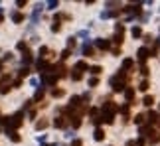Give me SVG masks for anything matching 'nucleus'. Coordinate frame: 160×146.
Segmentation results:
<instances>
[{
	"label": "nucleus",
	"mask_w": 160,
	"mask_h": 146,
	"mask_svg": "<svg viewBox=\"0 0 160 146\" xmlns=\"http://www.w3.org/2000/svg\"><path fill=\"white\" fill-rule=\"evenodd\" d=\"M111 85H113L115 91H122V89H125V85H122V81L119 79V77H113V79H111Z\"/></svg>",
	"instance_id": "obj_1"
},
{
	"label": "nucleus",
	"mask_w": 160,
	"mask_h": 146,
	"mask_svg": "<svg viewBox=\"0 0 160 146\" xmlns=\"http://www.w3.org/2000/svg\"><path fill=\"white\" fill-rule=\"evenodd\" d=\"M146 57H148V49H146V47H140V49H138V59L144 61Z\"/></svg>",
	"instance_id": "obj_2"
},
{
	"label": "nucleus",
	"mask_w": 160,
	"mask_h": 146,
	"mask_svg": "<svg viewBox=\"0 0 160 146\" xmlns=\"http://www.w3.org/2000/svg\"><path fill=\"white\" fill-rule=\"evenodd\" d=\"M95 46L101 47V49H109V42H107V40H97V42H95Z\"/></svg>",
	"instance_id": "obj_3"
},
{
	"label": "nucleus",
	"mask_w": 160,
	"mask_h": 146,
	"mask_svg": "<svg viewBox=\"0 0 160 146\" xmlns=\"http://www.w3.org/2000/svg\"><path fill=\"white\" fill-rule=\"evenodd\" d=\"M44 81H46L47 85H56L57 77H56V75H46V77H44Z\"/></svg>",
	"instance_id": "obj_4"
},
{
	"label": "nucleus",
	"mask_w": 160,
	"mask_h": 146,
	"mask_svg": "<svg viewBox=\"0 0 160 146\" xmlns=\"http://www.w3.org/2000/svg\"><path fill=\"white\" fill-rule=\"evenodd\" d=\"M36 65H38V69H52V67H50V63L44 61V59H40V61L36 63Z\"/></svg>",
	"instance_id": "obj_5"
},
{
	"label": "nucleus",
	"mask_w": 160,
	"mask_h": 146,
	"mask_svg": "<svg viewBox=\"0 0 160 146\" xmlns=\"http://www.w3.org/2000/svg\"><path fill=\"white\" fill-rule=\"evenodd\" d=\"M105 138V132L101 130V128H97V130H95V140H103Z\"/></svg>",
	"instance_id": "obj_6"
},
{
	"label": "nucleus",
	"mask_w": 160,
	"mask_h": 146,
	"mask_svg": "<svg viewBox=\"0 0 160 146\" xmlns=\"http://www.w3.org/2000/svg\"><path fill=\"white\" fill-rule=\"evenodd\" d=\"M12 20H14L16 24H20L24 20V14H20V12H16V14H12Z\"/></svg>",
	"instance_id": "obj_7"
},
{
	"label": "nucleus",
	"mask_w": 160,
	"mask_h": 146,
	"mask_svg": "<svg viewBox=\"0 0 160 146\" xmlns=\"http://www.w3.org/2000/svg\"><path fill=\"white\" fill-rule=\"evenodd\" d=\"M8 136H10V140H12V142H20V136L16 134L14 130H12V132H8Z\"/></svg>",
	"instance_id": "obj_8"
},
{
	"label": "nucleus",
	"mask_w": 160,
	"mask_h": 146,
	"mask_svg": "<svg viewBox=\"0 0 160 146\" xmlns=\"http://www.w3.org/2000/svg\"><path fill=\"white\" fill-rule=\"evenodd\" d=\"M40 10H42L40 6H38L36 10H34V14H32V22H36V20H38V16H40Z\"/></svg>",
	"instance_id": "obj_9"
},
{
	"label": "nucleus",
	"mask_w": 160,
	"mask_h": 146,
	"mask_svg": "<svg viewBox=\"0 0 160 146\" xmlns=\"http://www.w3.org/2000/svg\"><path fill=\"white\" fill-rule=\"evenodd\" d=\"M125 97H127V99L131 101L132 97H134V91H132V89H127V91H125Z\"/></svg>",
	"instance_id": "obj_10"
},
{
	"label": "nucleus",
	"mask_w": 160,
	"mask_h": 146,
	"mask_svg": "<svg viewBox=\"0 0 160 146\" xmlns=\"http://www.w3.org/2000/svg\"><path fill=\"white\" fill-rule=\"evenodd\" d=\"M91 73H93V75H99V73H101V67L99 65H93V67H91Z\"/></svg>",
	"instance_id": "obj_11"
},
{
	"label": "nucleus",
	"mask_w": 160,
	"mask_h": 146,
	"mask_svg": "<svg viewBox=\"0 0 160 146\" xmlns=\"http://www.w3.org/2000/svg\"><path fill=\"white\" fill-rule=\"evenodd\" d=\"M71 79H73V81H79L81 79V73H79V71H73V73H71Z\"/></svg>",
	"instance_id": "obj_12"
},
{
	"label": "nucleus",
	"mask_w": 160,
	"mask_h": 146,
	"mask_svg": "<svg viewBox=\"0 0 160 146\" xmlns=\"http://www.w3.org/2000/svg\"><path fill=\"white\" fill-rule=\"evenodd\" d=\"M52 95H53V97H63V91H61V89H53Z\"/></svg>",
	"instance_id": "obj_13"
},
{
	"label": "nucleus",
	"mask_w": 160,
	"mask_h": 146,
	"mask_svg": "<svg viewBox=\"0 0 160 146\" xmlns=\"http://www.w3.org/2000/svg\"><path fill=\"white\" fill-rule=\"evenodd\" d=\"M52 32H59V24H57V20H53V24H52Z\"/></svg>",
	"instance_id": "obj_14"
},
{
	"label": "nucleus",
	"mask_w": 160,
	"mask_h": 146,
	"mask_svg": "<svg viewBox=\"0 0 160 146\" xmlns=\"http://www.w3.org/2000/svg\"><path fill=\"white\" fill-rule=\"evenodd\" d=\"M53 124H56L57 128H61V127H63V124H65V121H63V118H57V121H56V123H53Z\"/></svg>",
	"instance_id": "obj_15"
},
{
	"label": "nucleus",
	"mask_w": 160,
	"mask_h": 146,
	"mask_svg": "<svg viewBox=\"0 0 160 146\" xmlns=\"http://www.w3.org/2000/svg\"><path fill=\"white\" fill-rule=\"evenodd\" d=\"M152 103H154V99H152V97H144V105H146V107H150Z\"/></svg>",
	"instance_id": "obj_16"
},
{
	"label": "nucleus",
	"mask_w": 160,
	"mask_h": 146,
	"mask_svg": "<svg viewBox=\"0 0 160 146\" xmlns=\"http://www.w3.org/2000/svg\"><path fill=\"white\" fill-rule=\"evenodd\" d=\"M79 124H81L79 117H73V128H79Z\"/></svg>",
	"instance_id": "obj_17"
},
{
	"label": "nucleus",
	"mask_w": 160,
	"mask_h": 146,
	"mask_svg": "<svg viewBox=\"0 0 160 146\" xmlns=\"http://www.w3.org/2000/svg\"><path fill=\"white\" fill-rule=\"evenodd\" d=\"M77 69H87V63H85V61H77Z\"/></svg>",
	"instance_id": "obj_18"
},
{
	"label": "nucleus",
	"mask_w": 160,
	"mask_h": 146,
	"mask_svg": "<svg viewBox=\"0 0 160 146\" xmlns=\"http://www.w3.org/2000/svg\"><path fill=\"white\" fill-rule=\"evenodd\" d=\"M46 127H47V123H46V121H40V123L36 124V128H38V130H40V128H46Z\"/></svg>",
	"instance_id": "obj_19"
},
{
	"label": "nucleus",
	"mask_w": 160,
	"mask_h": 146,
	"mask_svg": "<svg viewBox=\"0 0 160 146\" xmlns=\"http://www.w3.org/2000/svg\"><path fill=\"white\" fill-rule=\"evenodd\" d=\"M140 28H132V36H134V38H138V36H140Z\"/></svg>",
	"instance_id": "obj_20"
},
{
	"label": "nucleus",
	"mask_w": 160,
	"mask_h": 146,
	"mask_svg": "<svg viewBox=\"0 0 160 146\" xmlns=\"http://www.w3.org/2000/svg\"><path fill=\"white\" fill-rule=\"evenodd\" d=\"M83 52H85V55H91V53H93V49H91V47L85 43V49H83Z\"/></svg>",
	"instance_id": "obj_21"
},
{
	"label": "nucleus",
	"mask_w": 160,
	"mask_h": 146,
	"mask_svg": "<svg viewBox=\"0 0 160 146\" xmlns=\"http://www.w3.org/2000/svg\"><path fill=\"white\" fill-rule=\"evenodd\" d=\"M138 89H140V91H146V89H148V83H146V81H142V83H140V87H138Z\"/></svg>",
	"instance_id": "obj_22"
},
{
	"label": "nucleus",
	"mask_w": 160,
	"mask_h": 146,
	"mask_svg": "<svg viewBox=\"0 0 160 146\" xmlns=\"http://www.w3.org/2000/svg\"><path fill=\"white\" fill-rule=\"evenodd\" d=\"M148 121H150V123H154V121H156V113H150V115H148Z\"/></svg>",
	"instance_id": "obj_23"
},
{
	"label": "nucleus",
	"mask_w": 160,
	"mask_h": 146,
	"mask_svg": "<svg viewBox=\"0 0 160 146\" xmlns=\"http://www.w3.org/2000/svg\"><path fill=\"white\" fill-rule=\"evenodd\" d=\"M22 61H24V63H30V61H32V57H30V55H24Z\"/></svg>",
	"instance_id": "obj_24"
},
{
	"label": "nucleus",
	"mask_w": 160,
	"mask_h": 146,
	"mask_svg": "<svg viewBox=\"0 0 160 146\" xmlns=\"http://www.w3.org/2000/svg\"><path fill=\"white\" fill-rule=\"evenodd\" d=\"M67 46H69V47H73V46H75V40H73V38H69V40H67Z\"/></svg>",
	"instance_id": "obj_25"
},
{
	"label": "nucleus",
	"mask_w": 160,
	"mask_h": 146,
	"mask_svg": "<svg viewBox=\"0 0 160 146\" xmlns=\"http://www.w3.org/2000/svg\"><path fill=\"white\" fill-rule=\"evenodd\" d=\"M122 65H125V67H131L132 65V59H125V63H122Z\"/></svg>",
	"instance_id": "obj_26"
},
{
	"label": "nucleus",
	"mask_w": 160,
	"mask_h": 146,
	"mask_svg": "<svg viewBox=\"0 0 160 146\" xmlns=\"http://www.w3.org/2000/svg\"><path fill=\"white\" fill-rule=\"evenodd\" d=\"M142 118H144V117H142V115H138V117L134 118V123H137V124H140V123H142Z\"/></svg>",
	"instance_id": "obj_27"
},
{
	"label": "nucleus",
	"mask_w": 160,
	"mask_h": 146,
	"mask_svg": "<svg viewBox=\"0 0 160 146\" xmlns=\"http://www.w3.org/2000/svg\"><path fill=\"white\" fill-rule=\"evenodd\" d=\"M18 49H22V52H26V43H22V42H20V43H18Z\"/></svg>",
	"instance_id": "obj_28"
},
{
	"label": "nucleus",
	"mask_w": 160,
	"mask_h": 146,
	"mask_svg": "<svg viewBox=\"0 0 160 146\" xmlns=\"http://www.w3.org/2000/svg\"><path fill=\"white\" fill-rule=\"evenodd\" d=\"M42 97H44V91H42V89H40V91H38V93H36V99H42Z\"/></svg>",
	"instance_id": "obj_29"
},
{
	"label": "nucleus",
	"mask_w": 160,
	"mask_h": 146,
	"mask_svg": "<svg viewBox=\"0 0 160 146\" xmlns=\"http://www.w3.org/2000/svg\"><path fill=\"white\" fill-rule=\"evenodd\" d=\"M71 146H81V140H75V142H73Z\"/></svg>",
	"instance_id": "obj_30"
}]
</instances>
